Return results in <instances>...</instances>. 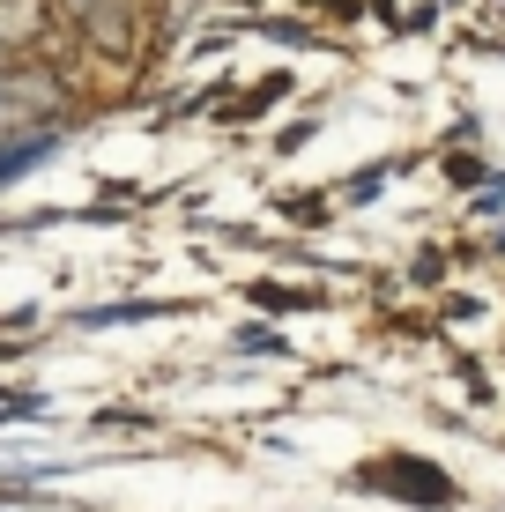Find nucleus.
<instances>
[{"instance_id": "obj_1", "label": "nucleus", "mask_w": 505, "mask_h": 512, "mask_svg": "<svg viewBox=\"0 0 505 512\" xmlns=\"http://www.w3.org/2000/svg\"><path fill=\"white\" fill-rule=\"evenodd\" d=\"M60 112V82L45 67H0V134H38Z\"/></svg>"}, {"instance_id": "obj_2", "label": "nucleus", "mask_w": 505, "mask_h": 512, "mask_svg": "<svg viewBox=\"0 0 505 512\" xmlns=\"http://www.w3.org/2000/svg\"><path fill=\"white\" fill-rule=\"evenodd\" d=\"M372 483L379 490H402V498H424V505L446 498V475H431V468H372Z\"/></svg>"}, {"instance_id": "obj_3", "label": "nucleus", "mask_w": 505, "mask_h": 512, "mask_svg": "<svg viewBox=\"0 0 505 512\" xmlns=\"http://www.w3.org/2000/svg\"><path fill=\"white\" fill-rule=\"evenodd\" d=\"M38 156H52V134H45V127H38V134H8V141H0V186L23 179Z\"/></svg>"}, {"instance_id": "obj_4", "label": "nucleus", "mask_w": 505, "mask_h": 512, "mask_svg": "<svg viewBox=\"0 0 505 512\" xmlns=\"http://www.w3.org/2000/svg\"><path fill=\"white\" fill-rule=\"evenodd\" d=\"M30 30V0H0V38H23Z\"/></svg>"}]
</instances>
